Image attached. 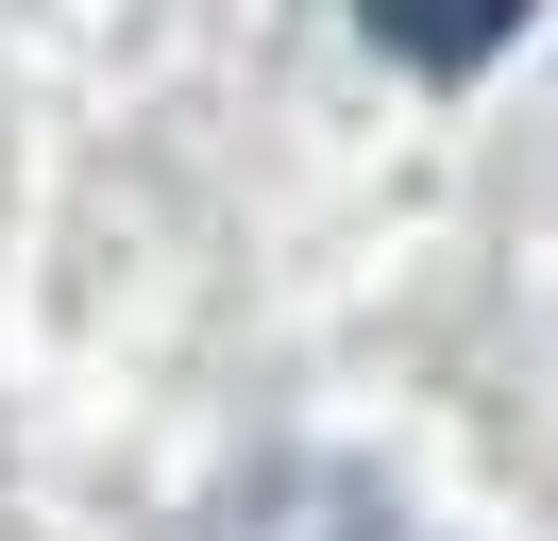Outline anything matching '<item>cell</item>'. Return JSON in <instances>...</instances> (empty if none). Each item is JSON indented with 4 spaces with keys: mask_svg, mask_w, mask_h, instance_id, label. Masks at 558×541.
<instances>
[{
    "mask_svg": "<svg viewBox=\"0 0 558 541\" xmlns=\"http://www.w3.org/2000/svg\"><path fill=\"white\" fill-rule=\"evenodd\" d=\"M355 17H373L389 51H423V68H474L490 34H524V0H355Z\"/></svg>",
    "mask_w": 558,
    "mask_h": 541,
    "instance_id": "cell-1",
    "label": "cell"
}]
</instances>
